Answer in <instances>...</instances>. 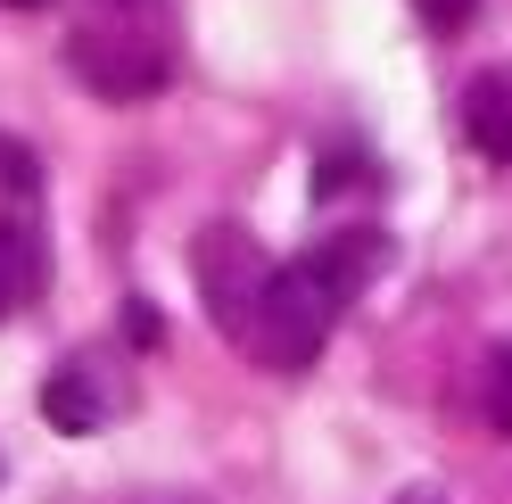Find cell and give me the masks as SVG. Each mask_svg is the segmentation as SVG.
Masks as SVG:
<instances>
[{
    "label": "cell",
    "mask_w": 512,
    "mask_h": 504,
    "mask_svg": "<svg viewBox=\"0 0 512 504\" xmlns=\"http://www.w3.org/2000/svg\"><path fill=\"white\" fill-rule=\"evenodd\" d=\"M389 265V240H380L372 224H347L331 240H314L306 257H290L273 273V298H265V323H256L248 356L265 372H306L314 356L331 348L339 314L364 298V281Z\"/></svg>",
    "instance_id": "6da1fadb"
},
{
    "label": "cell",
    "mask_w": 512,
    "mask_h": 504,
    "mask_svg": "<svg viewBox=\"0 0 512 504\" xmlns=\"http://www.w3.org/2000/svg\"><path fill=\"white\" fill-rule=\"evenodd\" d=\"M190 273H199L207 323L232 339V348H248L256 323H265V298H273V273H281V265H273L240 224H207L199 248H190Z\"/></svg>",
    "instance_id": "7a4b0ae2"
},
{
    "label": "cell",
    "mask_w": 512,
    "mask_h": 504,
    "mask_svg": "<svg viewBox=\"0 0 512 504\" xmlns=\"http://www.w3.org/2000/svg\"><path fill=\"white\" fill-rule=\"evenodd\" d=\"M75 75L100 91V100H116V108H133V100H149L157 83L174 75V50H166V34H141L133 17H108V25H91V34H75Z\"/></svg>",
    "instance_id": "3957f363"
},
{
    "label": "cell",
    "mask_w": 512,
    "mask_h": 504,
    "mask_svg": "<svg viewBox=\"0 0 512 504\" xmlns=\"http://www.w3.org/2000/svg\"><path fill=\"white\" fill-rule=\"evenodd\" d=\"M463 141L496 166H512V67H479L463 83Z\"/></svg>",
    "instance_id": "277c9868"
},
{
    "label": "cell",
    "mask_w": 512,
    "mask_h": 504,
    "mask_svg": "<svg viewBox=\"0 0 512 504\" xmlns=\"http://www.w3.org/2000/svg\"><path fill=\"white\" fill-rule=\"evenodd\" d=\"M42 414H50L58 430H67V438H91V430H108V414H116V389H108L91 364H67V372H50Z\"/></svg>",
    "instance_id": "5b68a950"
},
{
    "label": "cell",
    "mask_w": 512,
    "mask_h": 504,
    "mask_svg": "<svg viewBox=\"0 0 512 504\" xmlns=\"http://www.w3.org/2000/svg\"><path fill=\"white\" fill-rule=\"evenodd\" d=\"M42 290V240L34 224H17V215H0V323Z\"/></svg>",
    "instance_id": "8992f818"
},
{
    "label": "cell",
    "mask_w": 512,
    "mask_h": 504,
    "mask_svg": "<svg viewBox=\"0 0 512 504\" xmlns=\"http://www.w3.org/2000/svg\"><path fill=\"white\" fill-rule=\"evenodd\" d=\"M34 191H42V157L17 133H0V199H34Z\"/></svg>",
    "instance_id": "52a82bcc"
},
{
    "label": "cell",
    "mask_w": 512,
    "mask_h": 504,
    "mask_svg": "<svg viewBox=\"0 0 512 504\" xmlns=\"http://www.w3.org/2000/svg\"><path fill=\"white\" fill-rule=\"evenodd\" d=\"M479 405H488V430H496V438H512V348H496V356H488Z\"/></svg>",
    "instance_id": "ba28073f"
},
{
    "label": "cell",
    "mask_w": 512,
    "mask_h": 504,
    "mask_svg": "<svg viewBox=\"0 0 512 504\" xmlns=\"http://www.w3.org/2000/svg\"><path fill=\"white\" fill-rule=\"evenodd\" d=\"M413 9H422L430 34H463V25L479 17V0H413Z\"/></svg>",
    "instance_id": "9c48e42d"
},
{
    "label": "cell",
    "mask_w": 512,
    "mask_h": 504,
    "mask_svg": "<svg viewBox=\"0 0 512 504\" xmlns=\"http://www.w3.org/2000/svg\"><path fill=\"white\" fill-rule=\"evenodd\" d=\"M397 504H446V496H438V488H413V496H397Z\"/></svg>",
    "instance_id": "30bf717a"
},
{
    "label": "cell",
    "mask_w": 512,
    "mask_h": 504,
    "mask_svg": "<svg viewBox=\"0 0 512 504\" xmlns=\"http://www.w3.org/2000/svg\"><path fill=\"white\" fill-rule=\"evenodd\" d=\"M9 9H42V0H9Z\"/></svg>",
    "instance_id": "8fae6325"
}]
</instances>
